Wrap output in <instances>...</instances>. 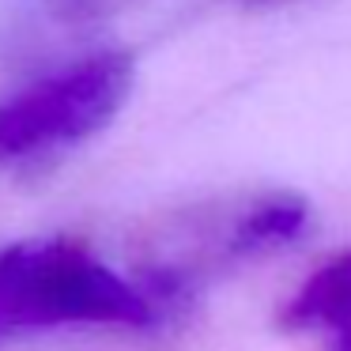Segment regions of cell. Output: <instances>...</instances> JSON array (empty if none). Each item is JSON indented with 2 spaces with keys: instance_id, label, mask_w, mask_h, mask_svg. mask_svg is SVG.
Here are the masks:
<instances>
[{
  "instance_id": "5",
  "label": "cell",
  "mask_w": 351,
  "mask_h": 351,
  "mask_svg": "<svg viewBox=\"0 0 351 351\" xmlns=\"http://www.w3.org/2000/svg\"><path fill=\"white\" fill-rule=\"evenodd\" d=\"M253 4H272V0H253Z\"/></svg>"
},
{
  "instance_id": "4",
  "label": "cell",
  "mask_w": 351,
  "mask_h": 351,
  "mask_svg": "<svg viewBox=\"0 0 351 351\" xmlns=\"http://www.w3.org/2000/svg\"><path fill=\"white\" fill-rule=\"evenodd\" d=\"M332 351H351V317L336 325V343H332Z\"/></svg>"
},
{
  "instance_id": "3",
  "label": "cell",
  "mask_w": 351,
  "mask_h": 351,
  "mask_svg": "<svg viewBox=\"0 0 351 351\" xmlns=\"http://www.w3.org/2000/svg\"><path fill=\"white\" fill-rule=\"evenodd\" d=\"M351 317V253L321 268L295 298L283 321L287 325H340Z\"/></svg>"
},
{
  "instance_id": "2",
  "label": "cell",
  "mask_w": 351,
  "mask_h": 351,
  "mask_svg": "<svg viewBox=\"0 0 351 351\" xmlns=\"http://www.w3.org/2000/svg\"><path fill=\"white\" fill-rule=\"evenodd\" d=\"M129 95V53H95L0 99V162L84 144L121 114Z\"/></svg>"
},
{
  "instance_id": "1",
  "label": "cell",
  "mask_w": 351,
  "mask_h": 351,
  "mask_svg": "<svg viewBox=\"0 0 351 351\" xmlns=\"http://www.w3.org/2000/svg\"><path fill=\"white\" fill-rule=\"evenodd\" d=\"M72 325L147 328L155 306L136 283L76 238H31L0 250V343Z\"/></svg>"
}]
</instances>
